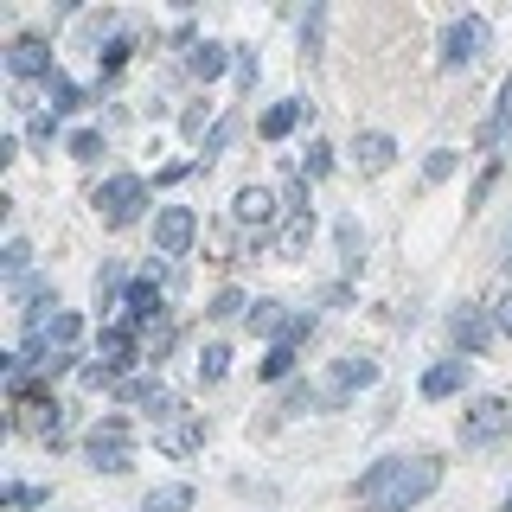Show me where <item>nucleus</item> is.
I'll use <instances>...</instances> for the list:
<instances>
[{
    "instance_id": "1",
    "label": "nucleus",
    "mask_w": 512,
    "mask_h": 512,
    "mask_svg": "<svg viewBox=\"0 0 512 512\" xmlns=\"http://www.w3.org/2000/svg\"><path fill=\"white\" fill-rule=\"evenodd\" d=\"M90 212L96 224H103L109 237H122V231H141V224H154V180L148 173H135V167H109L103 180L90 186Z\"/></svg>"
},
{
    "instance_id": "2",
    "label": "nucleus",
    "mask_w": 512,
    "mask_h": 512,
    "mask_svg": "<svg viewBox=\"0 0 512 512\" xmlns=\"http://www.w3.org/2000/svg\"><path fill=\"white\" fill-rule=\"evenodd\" d=\"M135 416L128 410H103V416H90L84 423V468L96 474V480H128L135 474Z\"/></svg>"
},
{
    "instance_id": "3",
    "label": "nucleus",
    "mask_w": 512,
    "mask_h": 512,
    "mask_svg": "<svg viewBox=\"0 0 512 512\" xmlns=\"http://www.w3.org/2000/svg\"><path fill=\"white\" fill-rule=\"evenodd\" d=\"M0 71H7V90H39L45 77H58V32H39V26H13L0 39Z\"/></svg>"
},
{
    "instance_id": "4",
    "label": "nucleus",
    "mask_w": 512,
    "mask_h": 512,
    "mask_svg": "<svg viewBox=\"0 0 512 512\" xmlns=\"http://www.w3.org/2000/svg\"><path fill=\"white\" fill-rule=\"evenodd\" d=\"M77 416H84V410H77L64 391L39 384V391H26L20 404H7V436H13V442H39V448H45V442H58L64 429H77Z\"/></svg>"
},
{
    "instance_id": "5",
    "label": "nucleus",
    "mask_w": 512,
    "mask_h": 512,
    "mask_svg": "<svg viewBox=\"0 0 512 512\" xmlns=\"http://www.w3.org/2000/svg\"><path fill=\"white\" fill-rule=\"evenodd\" d=\"M442 487H448V461L436 455V448H416V455H404V468H397L391 487H384L372 506H359V512H423Z\"/></svg>"
},
{
    "instance_id": "6",
    "label": "nucleus",
    "mask_w": 512,
    "mask_h": 512,
    "mask_svg": "<svg viewBox=\"0 0 512 512\" xmlns=\"http://www.w3.org/2000/svg\"><path fill=\"white\" fill-rule=\"evenodd\" d=\"M378 384H384V359H378V352H340V359L320 372V416L352 410L365 391H378Z\"/></svg>"
},
{
    "instance_id": "7",
    "label": "nucleus",
    "mask_w": 512,
    "mask_h": 512,
    "mask_svg": "<svg viewBox=\"0 0 512 512\" xmlns=\"http://www.w3.org/2000/svg\"><path fill=\"white\" fill-rule=\"evenodd\" d=\"M487 52H493V20L487 13H448L442 20V32H436V71L442 77L474 71Z\"/></svg>"
},
{
    "instance_id": "8",
    "label": "nucleus",
    "mask_w": 512,
    "mask_h": 512,
    "mask_svg": "<svg viewBox=\"0 0 512 512\" xmlns=\"http://www.w3.org/2000/svg\"><path fill=\"white\" fill-rule=\"evenodd\" d=\"M455 442L468 448V455H487V448L512 442V397L506 391H474L455 416Z\"/></svg>"
},
{
    "instance_id": "9",
    "label": "nucleus",
    "mask_w": 512,
    "mask_h": 512,
    "mask_svg": "<svg viewBox=\"0 0 512 512\" xmlns=\"http://www.w3.org/2000/svg\"><path fill=\"white\" fill-rule=\"evenodd\" d=\"M148 250H154V256H173V263H192V256L205 250V218H199V205L160 199V212H154V224H148Z\"/></svg>"
},
{
    "instance_id": "10",
    "label": "nucleus",
    "mask_w": 512,
    "mask_h": 512,
    "mask_svg": "<svg viewBox=\"0 0 512 512\" xmlns=\"http://www.w3.org/2000/svg\"><path fill=\"white\" fill-rule=\"evenodd\" d=\"M442 340L448 352H461V359H487L493 346H500V327H493V308L487 301H448L442 308Z\"/></svg>"
},
{
    "instance_id": "11",
    "label": "nucleus",
    "mask_w": 512,
    "mask_h": 512,
    "mask_svg": "<svg viewBox=\"0 0 512 512\" xmlns=\"http://www.w3.org/2000/svg\"><path fill=\"white\" fill-rule=\"evenodd\" d=\"M224 218L237 224V231H250V237H276L288 212H282V192L269 186V180H244L231 192V205H224Z\"/></svg>"
},
{
    "instance_id": "12",
    "label": "nucleus",
    "mask_w": 512,
    "mask_h": 512,
    "mask_svg": "<svg viewBox=\"0 0 512 512\" xmlns=\"http://www.w3.org/2000/svg\"><path fill=\"white\" fill-rule=\"evenodd\" d=\"M416 397H423V404H468L474 397V359L436 352V359L416 372Z\"/></svg>"
},
{
    "instance_id": "13",
    "label": "nucleus",
    "mask_w": 512,
    "mask_h": 512,
    "mask_svg": "<svg viewBox=\"0 0 512 512\" xmlns=\"http://www.w3.org/2000/svg\"><path fill=\"white\" fill-rule=\"evenodd\" d=\"M314 96H301V90H288L276 96V103H263L256 109V141H269V148H282V141H295V135H314Z\"/></svg>"
},
{
    "instance_id": "14",
    "label": "nucleus",
    "mask_w": 512,
    "mask_h": 512,
    "mask_svg": "<svg viewBox=\"0 0 512 512\" xmlns=\"http://www.w3.org/2000/svg\"><path fill=\"white\" fill-rule=\"evenodd\" d=\"M7 308H13V320H20V333H39L45 320H52V314L64 308V295H58V276H52V269H39V276L13 282V288H7Z\"/></svg>"
},
{
    "instance_id": "15",
    "label": "nucleus",
    "mask_w": 512,
    "mask_h": 512,
    "mask_svg": "<svg viewBox=\"0 0 512 512\" xmlns=\"http://www.w3.org/2000/svg\"><path fill=\"white\" fill-rule=\"evenodd\" d=\"M90 359H103L116 378H135V372H148V340L135 327H122V320H103L90 340Z\"/></svg>"
},
{
    "instance_id": "16",
    "label": "nucleus",
    "mask_w": 512,
    "mask_h": 512,
    "mask_svg": "<svg viewBox=\"0 0 512 512\" xmlns=\"http://www.w3.org/2000/svg\"><path fill=\"white\" fill-rule=\"evenodd\" d=\"M128 288H135V263H128V256H103V263L90 269V314H96V327H103V320H122Z\"/></svg>"
},
{
    "instance_id": "17",
    "label": "nucleus",
    "mask_w": 512,
    "mask_h": 512,
    "mask_svg": "<svg viewBox=\"0 0 512 512\" xmlns=\"http://www.w3.org/2000/svg\"><path fill=\"white\" fill-rule=\"evenodd\" d=\"M346 167L359 173V180H384V173L397 167V135H391V128H352Z\"/></svg>"
},
{
    "instance_id": "18",
    "label": "nucleus",
    "mask_w": 512,
    "mask_h": 512,
    "mask_svg": "<svg viewBox=\"0 0 512 512\" xmlns=\"http://www.w3.org/2000/svg\"><path fill=\"white\" fill-rule=\"evenodd\" d=\"M474 148H480V160H506V148H512V71L493 84V103L474 128Z\"/></svg>"
},
{
    "instance_id": "19",
    "label": "nucleus",
    "mask_w": 512,
    "mask_h": 512,
    "mask_svg": "<svg viewBox=\"0 0 512 512\" xmlns=\"http://www.w3.org/2000/svg\"><path fill=\"white\" fill-rule=\"evenodd\" d=\"M180 64H186L192 90H205V96H212V84H224V77H231V64H237V52H231V39H212V32H205V39L192 45V52H186Z\"/></svg>"
},
{
    "instance_id": "20",
    "label": "nucleus",
    "mask_w": 512,
    "mask_h": 512,
    "mask_svg": "<svg viewBox=\"0 0 512 512\" xmlns=\"http://www.w3.org/2000/svg\"><path fill=\"white\" fill-rule=\"evenodd\" d=\"M205 442H212V416H205V410H186L180 423L154 429V448H160L167 461H186V455H199Z\"/></svg>"
},
{
    "instance_id": "21",
    "label": "nucleus",
    "mask_w": 512,
    "mask_h": 512,
    "mask_svg": "<svg viewBox=\"0 0 512 512\" xmlns=\"http://www.w3.org/2000/svg\"><path fill=\"white\" fill-rule=\"evenodd\" d=\"M333 250H340V276L359 282L365 263H372V231L359 224V212H340V218H333Z\"/></svg>"
},
{
    "instance_id": "22",
    "label": "nucleus",
    "mask_w": 512,
    "mask_h": 512,
    "mask_svg": "<svg viewBox=\"0 0 512 512\" xmlns=\"http://www.w3.org/2000/svg\"><path fill=\"white\" fill-rule=\"evenodd\" d=\"M231 372H237V352H231V340H224V333H212V340L192 346V384H199V391H218Z\"/></svg>"
},
{
    "instance_id": "23",
    "label": "nucleus",
    "mask_w": 512,
    "mask_h": 512,
    "mask_svg": "<svg viewBox=\"0 0 512 512\" xmlns=\"http://www.w3.org/2000/svg\"><path fill=\"white\" fill-rule=\"evenodd\" d=\"M327 26H333V7H327V0H308V7L295 13V52H301L308 71L327 58Z\"/></svg>"
},
{
    "instance_id": "24",
    "label": "nucleus",
    "mask_w": 512,
    "mask_h": 512,
    "mask_svg": "<svg viewBox=\"0 0 512 512\" xmlns=\"http://www.w3.org/2000/svg\"><path fill=\"white\" fill-rule=\"evenodd\" d=\"M39 103L52 109V116L71 122V116H84V109L96 103V84H77L71 71H58V77H45V84H39Z\"/></svg>"
},
{
    "instance_id": "25",
    "label": "nucleus",
    "mask_w": 512,
    "mask_h": 512,
    "mask_svg": "<svg viewBox=\"0 0 512 512\" xmlns=\"http://www.w3.org/2000/svg\"><path fill=\"white\" fill-rule=\"evenodd\" d=\"M218 116H224V109L212 103V96H205V90H192L186 103H180V116H173V128H180V141H186L192 154H199V148H205V135L218 128Z\"/></svg>"
},
{
    "instance_id": "26",
    "label": "nucleus",
    "mask_w": 512,
    "mask_h": 512,
    "mask_svg": "<svg viewBox=\"0 0 512 512\" xmlns=\"http://www.w3.org/2000/svg\"><path fill=\"white\" fill-rule=\"evenodd\" d=\"M340 160H346V148H333L327 135H301V154H295V173L308 186H327L333 173H340Z\"/></svg>"
},
{
    "instance_id": "27",
    "label": "nucleus",
    "mask_w": 512,
    "mask_h": 512,
    "mask_svg": "<svg viewBox=\"0 0 512 512\" xmlns=\"http://www.w3.org/2000/svg\"><path fill=\"white\" fill-rule=\"evenodd\" d=\"M397 468H404V448H391V455H372L359 474H352V487H346V493H352V506H372L378 493L397 480Z\"/></svg>"
},
{
    "instance_id": "28",
    "label": "nucleus",
    "mask_w": 512,
    "mask_h": 512,
    "mask_svg": "<svg viewBox=\"0 0 512 512\" xmlns=\"http://www.w3.org/2000/svg\"><path fill=\"white\" fill-rule=\"evenodd\" d=\"M250 288L244 282H218L212 295H205V327H244V314H250Z\"/></svg>"
},
{
    "instance_id": "29",
    "label": "nucleus",
    "mask_w": 512,
    "mask_h": 512,
    "mask_svg": "<svg viewBox=\"0 0 512 512\" xmlns=\"http://www.w3.org/2000/svg\"><path fill=\"white\" fill-rule=\"evenodd\" d=\"M135 276L141 282H154L160 288V295H173V301H186V288H192V263H173V256H141V263H135Z\"/></svg>"
},
{
    "instance_id": "30",
    "label": "nucleus",
    "mask_w": 512,
    "mask_h": 512,
    "mask_svg": "<svg viewBox=\"0 0 512 512\" xmlns=\"http://www.w3.org/2000/svg\"><path fill=\"white\" fill-rule=\"evenodd\" d=\"M39 340L52 346V352H84V340H96V333H90V314H77V308H58V314L39 327Z\"/></svg>"
},
{
    "instance_id": "31",
    "label": "nucleus",
    "mask_w": 512,
    "mask_h": 512,
    "mask_svg": "<svg viewBox=\"0 0 512 512\" xmlns=\"http://www.w3.org/2000/svg\"><path fill=\"white\" fill-rule=\"evenodd\" d=\"M301 372H308V352H295V346H263V359H256V384H269V391L295 384Z\"/></svg>"
},
{
    "instance_id": "32",
    "label": "nucleus",
    "mask_w": 512,
    "mask_h": 512,
    "mask_svg": "<svg viewBox=\"0 0 512 512\" xmlns=\"http://www.w3.org/2000/svg\"><path fill=\"white\" fill-rule=\"evenodd\" d=\"M39 276V244H32L26 231H7V244H0V288Z\"/></svg>"
},
{
    "instance_id": "33",
    "label": "nucleus",
    "mask_w": 512,
    "mask_h": 512,
    "mask_svg": "<svg viewBox=\"0 0 512 512\" xmlns=\"http://www.w3.org/2000/svg\"><path fill=\"white\" fill-rule=\"evenodd\" d=\"M282 320H288V301L282 295H256L250 314H244V333H250V340H263V346H276L282 340Z\"/></svg>"
},
{
    "instance_id": "34",
    "label": "nucleus",
    "mask_w": 512,
    "mask_h": 512,
    "mask_svg": "<svg viewBox=\"0 0 512 512\" xmlns=\"http://www.w3.org/2000/svg\"><path fill=\"white\" fill-rule=\"evenodd\" d=\"M103 154H109V128H96V122L71 128V141H64V160H71V167L96 173V167H103Z\"/></svg>"
},
{
    "instance_id": "35",
    "label": "nucleus",
    "mask_w": 512,
    "mask_h": 512,
    "mask_svg": "<svg viewBox=\"0 0 512 512\" xmlns=\"http://www.w3.org/2000/svg\"><path fill=\"white\" fill-rule=\"evenodd\" d=\"M20 141H26V154H64V141H71V128H64V116H52V109H39L32 122H20Z\"/></svg>"
},
{
    "instance_id": "36",
    "label": "nucleus",
    "mask_w": 512,
    "mask_h": 512,
    "mask_svg": "<svg viewBox=\"0 0 512 512\" xmlns=\"http://www.w3.org/2000/svg\"><path fill=\"white\" fill-rule=\"evenodd\" d=\"M276 416H282V423H295V416H320V378L301 372L295 384H282V391H276Z\"/></svg>"
},
{
    "instance_id": "37",
    "label": "nucleus",
    "mask_w": 512,
    "mask_h": 512,
    "mask_svg": "<svg viewBox=\"0 0 512 512\" xmlns=\"http://www.w3.org/2000/svg\"><path fill=\"white\" fill-rule=\"evenodd\" d=\"M237 135H244V116H237V109H224V116H218V128H212V135H205V148L192 154V160H199V173H212L218 160L237 148Z\"/></svg>"
},
{
    "instance_id": "38",
    "label": "nucleus",
    "mask_w": 512,
    "mask_h": 512,
    "mask_svg": "<svg viewBox=\"0 0 512 512\" xmlns=\"http://www.w3.org/2000/svg\"><path fill=\"white\" fill-rule=\"evenodd\" d=\"M314 237H320V218H288L276 231V263H308Z\"/></svg>"
},
{
    "instance_id": "39",
    "label": "nucleus",
    "mask_w": 512,
    "mask_h": 512,
    "mask_svg": "<svg viewBox=\"0 0 512 512\" xmlns=\"http://www.w3.org/2000/svg\"><path fill=\"white\" fill-rule=\"evenodd\" d=\"M320 327H327V314H320L314 301H301V308H288V320H282V340H276V346H295V352H308V346L320 340Z\"/></svg>"
},
{
    "instance_id": "40",
    "label": "nucleus",
    "mask_w": 512,
    "mask_h": 512,
    "mask_svg": "<svg viewBox=\"0 0 512 512\" xmlns=\"http://www.w3.org/2000/svg\"><path fill=\"white\" fill-rule=\"evenodd\" d=\"M192 506H199V487H192V480H160V487L141 493L135 512H192Z\"/></svg>"
},
{
    "instance_id": "41",
    "label": "nucleus",
    "mask_w": 512,
    "mask_h": 512,
    "mask_svg": "<svg viewBox=\"0 0 512 512\" xmlns=\"http://www.w3.org/2000/svg\"><path fill=\"white\" fill-rule=\"evenodd\" d=\"M0 512H52V487L45 480H7L0 487Z\"/></svg>"
},
{
    "instance_id": "42",
    "label": "nucleus",
    "mask_w": 512,
    "mask_h": 512,
    "mask_svg": "<svg viewBox=\"0 0 512 512\" xmlns=\"http://www.w3.org/2000/svg\"><path fill=\"white\" fill-rule=\"evenodd\" d=\"M461 160H468V154H461V148H448V141H442V148H429V154H423V173H416V186H423V192L448 186V180L461 173Z\"/></svg>"
},
{
    "instance_id": "43",
    "label": "nucleus",
    "mask_w": 512,
    "mask_h": 512,
    "mask_svg": "<svg viewBox=\"0 0 512 512\" xmlns=\"http://www.w3.org/2000/svg\"><path fill=\"white\" fill-rule=\"evenodd\" d=\"M231 52H237V64H231V90H237V96H256V84H263V52H256L250 39H231Z\"/></svg>"
},
{
    "instance_id": "44",
    "label": "nucleus",
    "mask_w": 512,
    "mask_h": 512,
    "mask_svg": "<svg viewBox=\"0 0 512 512\" xmlns=\"http://www.w3.org/2000/svg\"><path fill=\"white\" fill-rule=\"evenodd\" d=\"M186 340H192V320H173V327H160L154 340H148V372H167L173 352H180Z\"/></svg>"
},
{
    "instance_id": "45",
    "label": "nucleus",
    "mask_w": 512,
    "mask_h": 512,
    "mask_svg": "<svg viewBox=\"0 0 512 512\" xmlns=\"http://www.w3.org/2000/svg\"><path fill=\"white\" fill-rule=\"evenodd\" d=\"M506 167H512V160H480V173L468 180V212H487V205H493V192H500Z\"/></svg>"
},
{
    "instance_id": "46",
    "label": "nucleus",
    "mask_w": 512,
    "mask_h": 512,
    "mask_svg": "<svg viewBox=\"0 0 512 512\" xmlns=\"http://www.w3.org/2000/svg\"><path fill=\"white\" fill-rule=\"evenodd\" d=\"M308 301H314V308H320V314H352V308H359V282H346V276H333V282H320V288H314V295H308Z\"/></svg>"
},
{
    "instance_id": "47",
    "label": "nucleus",
    "mask_w": 512,
    "mask_h": 512,
    "mask_svg": "<svg viewBox=\"0 0 512 512\" xmlns=\"http://www.w3.org/2000/svg\"><path fill=\"white\" fill-rule=\"evenodd\" d=\"M276 192H282V212H288V218H314V186L301 180L295 167H282V180H276Z\"/></svg>"
},
{
    "instance_id": "48",
    "label": "nucleus",
    "mask_w": 512,
    "mask_h": 512,
    "mask_svg": "<svg viewBox=\"0 0 512 512\" xmlns=\"http://www.w3.org/2000/svg\"><path fill=\"white\" fill-rule=\"evenodd\" d=\"M154 391H160V372H135V378L116 384V397H109V404H116V410H141Z\"/></svg>"
},
{
    "instance_id": "49",
    "label": "nucleus",
    "mask_w": 512,
    "mask_h": 512,
    "mask_svg": "<svg viewBox=\"0 0 512 512\" xmlns=\"http://www.w3.org/2000/svg\"><path fill=\"white\" fill-rule=\"evenodd\" d=\"M148 180H154V192H180L186 180H199V160H192V154H186V160H160Z\"/></svg>"
},
{
    "instance_id": "50",
    "label": "nucleus",
    "mask_w": 512,
    "mask_h": 512,
    "mask_svg": "<svg viewBox=\"0 0 512 512\" xmlns=\"http://www.w3.org/2000/svg\"><path fill=\"white\" fill-rule=\"evenodd\" d=\"M77 384H84V391H103V397H116V372H109V365L103 359H84V372H77Z\"/></svg>"
},
{
    "instance_id": "51",
    "label": "nucleus",
    "mask_w": 512,
    "mask_h": 512,
    "mask_svg": "<svg viewBox=\"0 0 512 512\" xmlns=\"http://www.w3.org/2000/svg\"><path fill=\"white\" fill-rule=\"evenodd\" d=\"M487 308H493V327H500V346H512V282L493 288V301H487Z\"/></svg>"
},
{
    "instance_id": "52",
    "label": "nucleus",
    "mask_w": 512,
    "mask_h": 512,
    "mask_svg": "<svg viewBox=\"0 0 512 512\" xmlns=\"http://www.w3.org/2000/svg\"><path fill=\"white\" fill-rule=\"evenodd\" d=\"M141 109H128V103H103V116H96V128H109V135H122V128H135Z\"/></svg>"
},
{
    "instance_id": "53",
    "label": "nucleus",
    "mask_w": 512,
    "mask_h": 512,
    "mask_svg": "<svg viewBox=\"0 0 512 512\" xmlns=\"http://www.w3.org/2000/svg\"><path fill=\"white\" fill-rule=\"evenodd\" d=\"M13 160H26V141H20V128H7V135H0V167H13Z\"/></svg>"
},
{
    "instance_id": "54",
    "label": "nucleus",
    "mask_w": 512,
    "mask_h": 512,
    "mask_svg": "<svg viewBox=\"0 0 512 512\" xmlns=\"http://www.w3.org/2000/svg\"><path fill=\"white\" fill-rule=\"evenodd\" d=\"M493 263H500V276L512 282V218H506V231H500V244H493Z\"/></svg>"
},
{
    "instance_id": "55",
    "label": "nucleus",
    "mask_w": 512,
    "mask_h": 512,
    "mask_svg": "<svg viewBox=\"0 0 512 512\" xmlns=\"http://www.w3.org/2000/svg\"><path fill=\"white\" fill-rule=\"evenodd\" d=\"M500 512H512V480H506V493H500Z\"/></svg>"
},
{
    "instance_id": "56",
    "label": "nucleus",
    "mask_w": 512,
    "mask_h": 512,
    "mask_svg": "<svg viewBox=\"0 0 512 512\" xmlns=\"http://www.w3.org/2000/svg\"><path fill=\"white\" fill-rule=\"evenodd\" d=\"M506 160H512V148H506Z\"/></svg>"
},
{
    "instance_id": "57",
    "label": "nucleus",
    "mask_w": 512,
    "mask_h": 512,
    "mask_svg": "<svg viewBox=\"0 0 512 512\" xmlns=\"http://www.w3.org/2000/svg\"><path fill=\"white\" fill-rule=\"evenodd\" d=\"M52 512H58V506H52Z\"/></svg>"
}]
</instances>
